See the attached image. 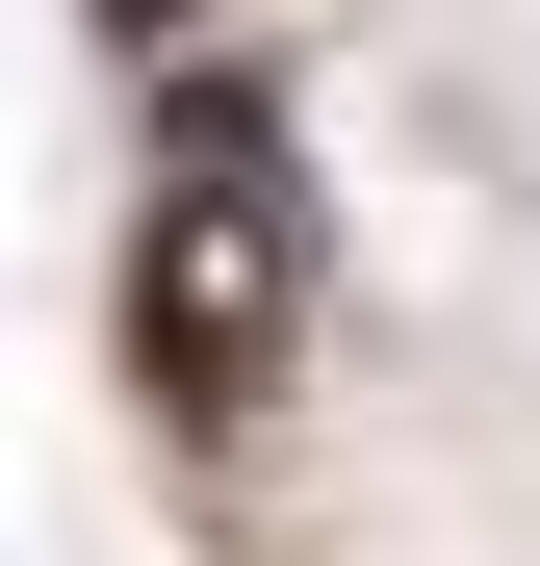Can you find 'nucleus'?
<instances>
[{
    "instance_id": "obj_1",
    "label": "nucleus",
    "mask_w": 540,
    "mask_h": 566,
    "mask_svg": "<svg viewBox=\"0 0 540 566\" xmlns=\"http://www.w3.org/2000/svg\"><path fill=\"white\" fill-rule=\"evenodd\" d=\"M284 335H309V180L232 77H180V155H155V232H129V387L180 438H232L284 387Z\"/></svg>"
}]
</instances>
